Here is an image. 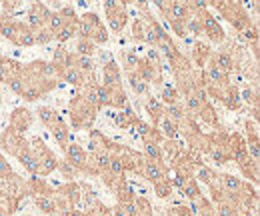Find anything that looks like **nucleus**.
Returning <instances> with one entry per match:
<instances>
[{
	"label": "nucleus",
	"instance_id": "393cba45",
	"mask_svg": "<svg viewBox=\"0 0 260 216\" xmlns=\"http://www.w3.org/2000/svg\"><path fill=\"white\" fill-rule=\"evenodd\" d=\"M208 78H210V82H224V72H222L216 64H210V68H208Z\"/></svg>",
	"mask_w": 260,
	"mask_h": 216
},
{
	"label": "nucleus",
	"instance_id": "72a5a7b5",
	"mask_svg": "<svg viewBox=\"0 0 260 216\" xmlns=\"http://www.w3.org/2000/svg\"><path fill=\"white\" fill-rule=\"evenodd\" d=\"M136 66H138V54H136V52H128V54H126V68L132 72Z\"/></svg>",
	"mask_w": 260,
	"mask_h": 216
},
{
	"label": "nucleus",
	"instance_id": "1a4fd4ad",
	"mask_svg": "<svg viewBox=\"0 0 260 216\" xmlns=\"http://www.w3.org/2000/svg\"><path fill=\"white\" fill-rule=\"evenodd\" d=\"M158 128H160V132H162L168 140H174V138H176V134H178L176 122H172L166 114H162V116L158 118Z\"/></svg>",
	"mask_w": 260,
	"mask_h": 216
},
{
	"label": "nucleus",
	"instance_id": "c9c22d12",
	"mask_svg": "<svg viewBox=\"0 0 260 216\" xmlns=\"http://www.w3.org/2000/svg\"><path fill=\"white\" fill-rule=\"evenodd\" d=\"M4 174H12V170H10V166H8V162L2 158L0 155V176H4Z\"/></svg>",
	"mask_w": 260,
	"mask_h": 216
},
{
	"label": "nucleus",
	"instance_id": "4468645a",
	"mask_svg": "<svg viewBox=\"0 0 260 216\" xmlns=\"http://www.w3.org/2000/svg\"><path fill=\"white\" fill-rule=\"evenodd\" d=\"M220 180H222V186H224V190H226V192H230V194H236V192L242 188V182H240V178H236V176L224 174V176H220Z\"/></svg>",
	"mask_w": 260,
	"mask_h": 216
},
{
	"label": "nucleus",
	"instance_id": "2eb2a0df",
	"mask_svg": "<svg viewBox=\"0 0 260 216\" xmlns=\"http://www.w3.org/2000/svg\"><path fill=\"white\" fill-rule=\"evenodd\" d=\"M50 128H52V136H54V140H56L58 144H62V146H64L66 140H68V130L64 128V124L60 122V120H56Z\"/></svg>",
	"mask_w": 260,
	"mask_h": 216
},
{
	"label": "nucleus",
	"instance_id": "39448f33",
	"mask_svg": "<svg viewBox=\"0 0 260 216\" xmlns=\"http://www.w3.org/2000/svg\"><path fill=\"white\" fill-rule=\"evenodd\" d=\"M120 84V70L114 62H108V66H104V86L106 88H118Z\"/></svg>",
	"mask_w": 260,
	"mask_h": 216
},
{
	"label": "nucleus",
	"instance_id": "4be33fe9",
	"mask_svg": "<svg viewBox=\"0 0 260 216\" xmlns=\"http://www.w3.org/2000/svg\"><path fill=\"white\" fill-rule=\"evenodd\" d=\"M94 52V44L88 38H80L78 40V56H90Z\"/></svg>",
	"mask_w": 260,
	"mask_h": 216
},
{
	"label": "nucleus",
	"instance_id": "c756f323",
	"mask_svg": "<svg viewBox=\"0 0 260 216\" xmlns=\"http://www.w3.org/2000/svg\"><path fill=\"white\" fill-rule=\"evenodd\" d=\"M0 34H2L4 38L12 40V38H14V34H16V22H4V26H2Z\"/></svg>",
	"mask_w": 260,
	"mask_h": 216
},
{
	"label": "nucleus",
	"instance_id": "7ed1b4c3",
	"mask_svg": "<svg viewBox=\"0 0 260 216\" xmlns=\"http://www.w3.org/2000/svg\"><path fill=\"white\" fill-rule=\"evenodd\" d=\"M48 18V8L42 6V4H34L28 12V24L30 28H42V24L46 22Z\"/></svg>",
	"mask_w": 260,
	"mask_h": 216
},
{
	"label": "nucleus",
	"instance_id": "f03ea898",
	"mask_svg": "<svg viewBox=\"0 0 260 216\" xmlns=\"http://www.w3.org/2000/svg\"><path fill=\"white\" fill-rule=\"evenodd\" d=\"M98 26H100V20H98V16L94 12L84 14V16L78 20V24H76V28L80 32V38H90L92 32L96 30Z\"/></svg>",
	"mask_w": 260,
	"mask_h": 216
},
{
	"label": "nucleus",
	"instance_id": "f257e3e1",
	"mask_svg": "<svg viewBox=\"0 0 260 216\" xmlns=\"http://www.w3.org/2000/svg\"><path fill=\"white\" fill-rule=\"evenodd\" d=\"M200 24H202L204 32L210 36V40H214V42H222L224 40V30L218 26V20L214 16L204 14V18H200Z\"/></svg>",
	"mask_w": 260,
	"mask_h": 216
},
{
	"label": "nucleus",
	"instance_id": "aec40b11",
	"mask_svg": "<svg viewBox=\"0 0 260 216\" xmlns=\"http://www.w3.org/2000/svg\"><path fill=\"white\" fill-rule=\"evenodd\" d=\"M38 114H40V120L46 124V126H52L56 120H60V118H58V114H56L52 108H40V110H38Z\"/></svg>",
	"mask_w": 260,
	"mask_h": 216
},
{
	"label": "nucleus",
	"instance_id": "9d476101",
	"mask_svg": "<svg viewBox=\"0 0 260 216\" xmlns=\"http://www.w3.org/2000/svg\"><path fill=\"white\" fill-rule=\"evenodd\" d=\"M108 24H110V28L114 32H120L124 28V24H126V14H124L122 6H120L118 10H114V12L108 14Z\"/></svg>",
	"mask_w": 260,
	"mask_h": 216
},
{
	"label": "nucleus",
	"instance_id": "412c9836",
	"mask_svg": "<svg viewBox=\"0 0 260 216\" xmlns=\"http://www.w3.org/2000/svg\"><path fill=\"white\" fill-rule=\"evenodd\" d=\"M182 192H184V196H188L190 200H198V198H200V190H198V186H196L194 180H186L184 186H182Z\"/></svg>",
	"mask_w": 260,
	"mask_h": 216
},
{
	"label": "nucleus",
	"instance_id": "e433bc0d",
	"mask_svg": "<svg viewBox=\"0 0 260 216\" xmlns=\"http://www.w3.org/2000/svg\"><path fill=\"white\" fill-rule=\"evenodd\" d=\"M244 38H248V40H256V30H246L244 32Z\"/></svg>",
	"mask_w": 260,
	"mask_h": 216
},
{
	"label": "nucleus",
	"instance_id": "bb28decb",
	"mask_svg": "<svg viewBox=\"0 0 260 216\" xmlns=\"http://www.w3.org/2000/svg\"><path fill=\"white\" fill-rule=\"evenodd\" d=\"M58 168L62 170V174H64V178H74L76 174H78V168L76 166H72L68 160H64V162H60L58 164Z\"/></svg>",
	"mask_w": 260,
	"mask_h": 216
},
{
	"label": "nucleus",
	"instance_id": "9b49d317",
	"mask_svg": "<svg viewBox=\"0 0 260 216\" xmlns=\"http://www.w3.org/2000/svg\"><path fill=\"white\" fill-rule=\"evenodd\" d=\"M62 78H64V82H70V84H74V86H80V84L84 82V76H82L74 66L62 68Z\"/></svg>",
	"mask_w": 260,
	"mask_h": 216
},
{
	"label": "nucleus",
	"instance_id": "c85d7f7f",
	"mask_svg": "<svg viewBox=\"0 0 260 216\" xmlns=\"http://www.w3.org/2000/svg\"><path fill=\"white\" fill-rule=\"evenodd\" d=\"M108 170H110L112 174H116V176H120V174L124 172V164H122V160H120V158H110V164H108Z\"/></svg>",
	"mask_w": 260,
	"mask_h": 216
},
{
	"label": "nucleus",
	"instance_id": "f3484780",
	"mask_svg": "<svg viewBox=\"0 0 260 216\" xmlns=\"http://www.w3.org/2000/svg\"><path fill=\"white\" fill-rule=\"evenodd\" d=\"M216 66L222 72H232L234 70V60H232V56L226 54V52H218L216 54Z\"/></svg>",
	"mask_w": 260,
	"mask_h": 216
},
{
	"label": "nucleus",
	"instance_id": "dca6fc26",
	"mask_svg": "<svg viewBox=\"0 0 260 216\" xmlns=\"http://www.w3.org/2000/svg\"><path fill=\"white\" fill-rule=\"evenodd\" d=\"M92 58L90 56H76L74 58V68L84 76V74H88V72H92Z\"/></svg>",
	"mask_w": 260,
	"mask_h": 216
},
{
	"label": "nucleus",
	"instance_id": "20e7f679",
	"mask_svg": "<svg viewBox=\"0 0 260 216\" xmlns=\"http://www.w3.org/2000/svg\"><path fill=\"white\" fill-rule=\"evenodd\" d=\"M64 150H66V160H68L72 166L82 168V166L86 164V155H84V150H82L78 144H68V146H64Z\"/></svg>",
	"mask_w": 260,
	"mask_h": 216
},
{
	"label": "nucleus",
	"instance_id": "f8f14e48",
	"mask_svg": "<svg viewBox=\"0 0 260 216\" xmlns=\"http://www.w3.org/2000/svg\"><path fill=\"white\" fill-rule=\"evenodd\" d=\"M36 204H38V208H40L42 212H46V214H54V212H58L56 202H54L50 196H46V194L38 196V198H36Z\"/></svg>",
	"mask_w": 260,
	"mask_h": 216
},
{
	"label": "nucleus",
	"instance_id": "cd10ccee",
	"mask_svg": "<svg viewBox=\"0 0 260 216\" xmlns=\"http://www.w3.org/2000/svg\"><path fill=\"white\" fill-rule=\"evenodd\" d=\"M214 178H216V174L210 170V168H200L198 170V180H202V182H206V184H212L214 182Z\"/></svg>",
	"mask_w": 260,
	"mask_h": 216
},
{
	"label": "nucleus",
	"instance_id": "5701e85b",
	"mask_svg": "<svg viewBox=\"0 0 260 216\" xmlns=\"http://www.w3.org/2000/svg\"><path fill=\"white\" fill-rule=\"evenodd\" d=\"M76 24H78V22H76ZM76 24H64V26L58 30V34H56L54 38H58V42H66V40H70V38L74 36Z\"/></svg>",
	"mask_w": 260,
	"mask_h": 216
},
{
	"label": "nucleus",
	"instance_id": "ddd939ff",
	"mask_svg": "<svg viewBox=\"0 0 260 216\" xmlns=\"http://www.w3.org/2000/svg\"><path fill=\"white\" fill-rule=\"evenodd\" d=\"M128 82H130V86H132V90H134L136 94H146V92H148V84H146V82L140 78V74L130 72Z\"/></svg>",
	"mask_w": 260,
	"mask_h": 216
},
{
	"label": "nucleus",
	"instance_id": "0eeeda50",
	"mask_svg": "<svg viewBox=\"0 0 260 216\" xmlns=\"http://www.w3.org/2000/svg\"><path fill=\"white\" fill-rule=\"evenodd\" d=\"M12 42H16L18 46H34V32L24 24H16V34Z\"/></svg>",
	"mask_w": 260,
	"mask_h": 216
},
{
	"label": "nucleus",
	"instance_id": "423d86ee",
	"mask_svg": "<svg viewBox=\"0 0 260 216\" xmlns=\"http://www.w3.org/2000/svg\"><path fill=\"white\" fill-rule=\"evenodd\" d=\"M142 174H144V178H148V180H150V182H154V184H158V182H162V180H164L162 168L158 166V162H152V160L144 162Z\"/></svg>",
	"mask_w": 260,
	"mask_h": 216
},
{
	"label": "nucleus",
	"instance_id": "58836bf2",
	"mask_svg": "<svg viewBox=\"0 0 260 216\" xmlns=\"http://www.w3.org/2000/svg\"><path fill=\"white\" fill-rule=\"evenodd\" d=\"M0 216H10V214H6V212H4V210H0Z\"/></svg>",
	"mask_w": 260,
	"mask_h": 216
},
{
	"label": "nucleus",
	"instance_id": "4c0bfd02",
	"mask_svg": "<svg viewBox=\"0 0 260 216\" xmlns=\"http://www.w3.org/2000/svg\"><path fill=\"white\" fill-rule=\"evenodd\" d=\"M68 216H84V214H82L80 210H74V212H70V214H68Z\"/></svg>",
	"mask_w": 260,
	"mask_h": 216
},
{
	"label": "nucleus",
	"instance_id": "a878e982",
	"mask_svg": "<svg viewBox=\"0 0 260 216\" xmlns=\"http://www.w3.org/2000/svg\"><path fill=\"white\" fill-rule=\"evenodd\" d=\"M24 80H20L18 76H10V80H8V86H10V90L14 94H20L22 96V92H24Z\"/></svg>",
	"mask_w": 260,
	"mask_h": 216
},
{
	"label": "nucleus",
	"instance_id": "b1692460",
	"mask_svg": "<svg viewBox=\"0 0 260 216\" xmlns=\"http://www.w3.org/2000/svg\"><path fill=\"white\" fill-rule=\"evenodd\" d=\"M144 150H146V155L150 156L152 162H158V160L162 158V156H160V146H158L156 142H146V148H144Z\"/></svg>",
	"mask_w": 260,
	"mask_h": 216
},
{
	"label": "nucleus",
	"instance_id": "473e14b6",
	"mask_svg": "<svg viewBox=\"0 0 260 216\" xmlns=\"http://www.w3.org/2000/svg\"><path fill=\"white\" fill-rule=\"evenodd\" d=\"M234 206L230 204V202H226V204H220L218 206V210H216V216H234Z\"/></svg>",
	"mask_w": 260,
	"mask_h": 216
},
{
	"label": "nucleus",
	"instance_id": "6ab92c4d",
	"mask_svg": "<svg viewBox=\"0 0 260 216\" xmlns=\"http://www.w3.org/2000/svg\"><path fill=\"white\" fill-rule=\"evenodd\" d=\"M50 40H54V34L48 30V28H38L34 32V44H48Z\"/></svg>",
	"mask_w": 260,
	"mask_h": 216
},
{
	"label": "nucleus",
	"instance_id": "6e6552de",
	"mask_svg": "<svg viewBox=\"0 0 260 216\" xmlns=\"http://www.w3.org/2000/svg\"><path fill=\"white\" fill-rule=\"evenodd\" d=\"M188 4H184V2H172L170 6H168V14H170V18L174 20V24H178L180 20H184L186 22V14H188Z\"/></svg>",
	"mask_w": 260,
	"mask_h": 216
},
{
	"label": "nucleus",
	"instance_id": "f704fd0d",
	"mask_svg": "<svg viewBox=\"0 0 260 216\" xmlns=\"http://www.w3.org/2000/svg\"><path fill=\"white\" fill-rule=\"evenodd\" d=\"M242 96H244V100H246V102H252V104H256V92H254V90H250V88H244V90H242Z\"/></svg>",
	"mask_w": 260,
	"mask_h": 216
},
{
	"label": "nucleus",
	"instance_id": "2f4dec72",
	"mask_svg": "<svg viewBox=\"0 0 260 216\" xmlns=\"http://www.w3.org/2000/svg\"><path fill=\"white\" fill-rule=\"evenodd\" d=\"M162 100L166 102V104H174V102H176V92H174V90H172L170 86H164Z\"/></svg>",
	"mask_w": 260,
	"mask_h": 216
},
{
	"label": "nucleus",
	"instance_id": "a211bd4d",
	"mask_svg": "<svg viewBox=\"0 0 260 216\" xmlns=\"http://www.w3.org/2000/svg\"><path fill=\"white\" fill-rule=\"evenodd\" d=\"M166 116L172 120V122H178V120H182L184 118V110H182V106L178 104V102H174V104H168V108H166Z\"/></svg>",
	"mask_w": 260,
	"mask_h": 216
},
{
	"label": "nucleus",
	"instance_id": "7c9ffc66",
	"mask_svg": "<svg viewBox=\"0 0 260 216\" xmlns=\"http://www.w3.org/2000/svg\"><path fill=\"white\" fill-rule=\"evenodd\" d=\"M154 190H156V194H158L160 198H166V196L170 194V182H168V180H162V182L154 184Z\"/></svg>",
	"mask_w": 260,
	"mask_h": 216
}]
</instances>
